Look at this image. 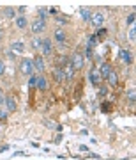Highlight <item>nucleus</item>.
<instances>
[{"label":"nucleus","mask_w":136,"mask_h":160,"mask_svg":"<svg viewBox=\"0 0 136 160\" xmlns=\"http://www.w3.org/2000/svg\"><path fill=\"white\" fill-rule=\"evenodd\" d=\"M6 119H7V112H4L0 109V121H6Z\"/></svg>","instance_id":"nucleus-30"},{"label":"nucleus","mask_w":136,"mask_h":160,"mask_svg":"<svg viewBox=\"0 0 136 160\" xmlns=\"http://www.w3.org/2000/svg\"><path fill=\"white\" fill-rule=\"evenodd\" d=\"M85 55H87V57H90V55H92V48H87V46H85Z\"/></svg>","instance_id":"nucleus-31"},{"label":"nucleus","mask_w":136,"mask_h":160,"mask_svg":"<svg viewBox=\"0 0 136 160\" xmlns=\"http://www.w3.org/2000/svg\"><path fill=\"white\" fill-rule=\"evenodd\" d=\"M134 20H136V14H134V12H131L125 22H127V25H131V27H133V25H134Z\"/></svg>","instance_id":"nucleus-27"},{"label":"nucleus","mask_w":136,"mask_h":160,"mask_svg":"<svg viewBox=\"0 0 136 160\" xmlns=\"http://www.w3.org/2000/svg\"><path fill=\"white\" fill-rule=\"evenodd\" d=\"M4 73H6V61H4V59H0V77H2Z\"/></svg>","instance_id":"nucleus-28"},{"label":"nucleus","mask_w":136,"mask_h":160,"mask_svg":"<svg viewBox=\"0 0 136 160\" xmlns=\"http://www.w3.org/2000/svg\"><path fill=\"white\" fill-rule=\"evenodd\" d=\"M53 78H55V82L57 84H64L66 82V75H64V68H55L53 69Z\"/></svg>","instance_id":"nucleus-11"},{"label":"nucleus","mask_w":136,"mask_h":160,"mask_svg":"<svg viewBox=\"0 0 136 160\" xmlns=\"http://www.w3.org/2000/svg\"><path fill=\"white\" fill-rule=\"evenodd\" d=\"M134 32H136V29H134V27H131L129 34H127V38H129V41L133 43V45H134V41H136V34H134Z\"/></svg>","instance_id":"nucleus-26"},{"label":"nucleus","mask_w":136,"mask_h":160,"mask_svg":"<svg viewBox=\"0 0 136 160\" xmlns=\"http://www.w3.org/2000/svg\"><path fill=\"white\" fill-rule=\"evenodd\" d=\"M90 82L96 87H99V84H101V77H99V73H97V71H92V73H90Z\"/></svg>","instance_id":"nucleus-18"},{"label":"nucleus","mask_w":136,"mask_h":160,"mask_svg":"<svg viewBox=\"0 0 136 160\" xmlns=\"http://www.w3.org/2000/svg\"><path fill=\"white\" fill-rule=\"evenodd\" d=\"M111 71H113L111 64H110V62H102L101 66H99V71H97V73H99V77H101V78H106Z\"/></svg>","instance_id":"nucleus-9"},{"label":"nucleus","mask_w":136,"mask_h":160,"mask_svg":"<svg viewBox=\"0 0 136 160\" xmlns=\"http://www.w3.org/2000/svg\"><path fill=\"white\" fill-rule=\"evenodd\" d=\"M39 50H41V55L43 57H50L51 53H53V41L50 39V38H44V39H41V46H39Z\"/></svg>","instance_id":"nucleus-3"},{"label":"nucleus","mask_w":136,"mask_h":160,"mask_svg":"<svg viewBox=\"0 0 136 160\" xmlns=\"http://www.w3.org/2000/svg\"><path fill=\"white\" fill-rule=\"evenodd\" d=\"M35 84H37V75L32 73V75L29 77V86L32 87V89H35Z\"/></svg>","instance_id":"nucleus-25"},{"label":"nucleus","mask_w":136,"mask_h":160,"mask_svg":"<svg viewBox=\"0 0 136 160\" xmlns=\"http://www.w3.org/2000/svg\"><path fill=\"white\" fill-rule=\"evenodd\" d=\"M30 46H32L34 50H39V46H41V39H39V38H32V39H30Z\"/></svg>","instance_id":"nucleus-24"},{"label":"nucleus","mask_w":136,"mask_h":160,"mask_svg":"<svg viewBox=\"0 0 136 160\" xmlns=\"http://www.w3.org/2000/svg\"><path fill=\"white\" fill-rule=\"evenodd\" d=\"M119 59H120L124 64H133V62H134V55H133L129 50H125V48H120Z\"/></svg>","instance_id":"nucleus-8"},{"label":"nucleus","mask_w":136,"mask_h":160,"mask_svg":"<svg viewBox=\"0 0 136 160\" xmlns=\"http://www.w3.org/2000/svg\"><path fill=\"white\" fill-rule=\"evenodd\" d=\"M32 61H34V69H35V71H37L39 75L44 73V71H46V59L43 57L41 53H37Z\"/></svg>","instance_id":"nucleus-4"},{"label":"nucleus","mask_w":136,"mask_h":160,"mask_svg":"<svg viewBox=\"0 0 136 160\" xmlns=\"http://www.w3.org/2000/svg\"><path fill=\"white\" fill-rule=\"evenodd\" d=\"M55 22H57V23H62V25H66V23H67V20H66L64 16H57V18H55Z\"/></svg>","instance_id":"nucleus-29"},{"label":"nucleus","mask_w":136,"mask_h":160,"mask_svg":"<svg viewBox=\"0 0 136 160\" xmlns=\"http://www.w3.org/2000/svg\"><path fill=\"white\" fill-rule=\"evenodd\" d=\"M14 23H16L18 29H27V25H29V20H27V16L20 14V16L14 18Z\"/></svg>","instance_id":"nucleus-13"},{"label":"nucleus","mask_w":136,"mask_h":160,"mask_svg":"<svg viewBox=\"0 0 136 160\" xmlns=\"http://www.w3.org/2000/svg\"><path fill=\"white\" fill-rule=\"evenodd\" d=\"M106 80H108V84H110L111 87H117L119 86V73H117V71H111V73L106 77Z\"/></svg>","instance_id":"nucleus-14"},{"label":"nucleus","mask_w":136,"mask_h":160,"mask_svg":"<svg viewBox=\"0 0 136 160\" xmlns=\"http://www.w3.org/2000/svg\"><path fill=\"white\" fill-rule=\"evenodd\" d=\"M69 64L73 66V69L74 71H79V69H83L85 68V57L81 55V53H73L71 57H69Z\"/></svg>","instance_id":"nucleus-1"},{"label":"nucleus","mask_w":136,"mask_h":160,"mask_svg":"<svg viewBox=\"0 0 136 160\" xmlns=\"http://www.w3.org/2000/svg\"><path fill=\"white\" fill-rule=\"evenodd\" d=\"M35 89H39L41 92H44L46 89H48V80H46L44 75L37 73V84H35Z\"/></svg>","instance_id":"nucleus-10"},{"label":"nucleus","mask_w":136,"mask_h":160,"mask_svg":"<svg viewBox=\"0 0 136 160\" xmlns=\"http://www.w3.org/2000/svg\"><path fill=\"white\" fill-rule=\"evenodd\" d=\"M79 14H81V20H85V22H90V16H92V12L87 9V7H81L79 9Z\"/></svg>","instance_id":"nucleus-19"},{"label":"nucleus","mask_w":136,"mask_h":160,"mask_svg":"<svg viewBox=\"0 0 136 160\" xmlns=\"http://www.w3.org/2000/svg\"><path fill=\"white\" fill-rule=\"evenodd\" d=\"M94 36H96L97 41H104V39H106V36H108V30L104 29V27H101V29H97V32Z\"/></svg>","instance_id":"nucleus-17"},{"label":"nucleus","mask_w":136,"mask_h":160,"mask_svg":"<svg viewBox=\"0 0 136 160\" xmlns=\"http://www.w3.org/2000/svg\"><path fill=\"white\" fill-rule=\"evenodd\" d=\"M104 22H106V16H104V12H101V11L94 12V14L90 16V23L96 27V29H101L102 25H104Z\"/></svg>","instance_id":"nucleus-5"},{"label":"nucleus","mask_w":136,"mask_h":160,"mask_svg":"<svg viewBox=\"0 0 136 160\" xmlns=\"http://www.w3.org/2000/svg\"><path fill=\"white\" fill-rule=\"evenodd\" d=\"M46 16H48V9H46V7H41L39 11H37V18L46 22Z\"/></svg>","instance_id":"nucleus-23"},{"label":"nucleus","mask_w":136,"mask_h":160,"mask_svg":"<svg viewBox=\"0 0 136 160\" xmlns=\"http://www.w3.org/2000/svg\"><path fill=\"white\" fill-rule=\"evenodd\" d=\"M127 98H129V103H131V105H134V103H136V94H134V87H129V89H127Z\"/></svg>","instance_id":"nucleus-21"},{"label":"nucleus","mask_w":136,"mask_h":160,"mask_svg":"<svg viewBox=\"0 0 136 160\" xmlns=\"http://www.w3.org/2000/svg\"><path fill=\"white\" fill-rule=\"evenodd\" d=\"M96 45H97L96 36H94V34H90V36H88V39H87V48H94Z\"/></svg>","instance_id":"nucleus-22"},{"label":"nucleus","mask_w":136,"mask_h":160,"mask_svg":"<svg viewBox=\"0 0 136 160\" xmlns=\"http://www.w3.org/2000/svg\"><path fill=\"white\" fill-rule=\"evenodd\" d=\"M44 30H46V22L44 20H39V18H35L34 22H32V34L39 36V34H43Z\"/></svg>","instance_id":"nucleus-7"},{"label":"nucleus","mask_w":136,"mask_h":160,"mask_svg":"<svg viewBox=\"0 0 136 160\" xmlns=\"http://www.w3.org/2000/svg\"><path fill=\"white\" fill-rule=\"evenodd\" d=\"M11 50L14 52V53H23V52H25V46H23L21 41H12L11 43Z\"/></svg>","instance_id":"nucleus-15"},{"label":"nucleus","mask_w":136,"mask_h":160,"mask_svg":"<svg viewBox=\"0 0 136 160\" xmlns=\"http://www.w3.org/2000/svg\"><path fill=\"white\" fill-rule=\"evenodd\" d=\"M4 100H6V98L2 96V92H0V107H2V105H4Z\"/></svg>","instance_id":"nucleus-32"},{"label":"nucleus","mask_w":136,"mask_h":160,"mask_svg":"<svg viewBox=\"0 0 136 160\" xmlns=\"http://www.w3.org/2000/svg\"><path fill=\"white\" fill-rule=\"evenodd\" d=\"M4 16H6L7 20H12V18H16V11H14L12 7H6V9H4Z\"/></svg>","instance_id":"nucleus-20"},{"label":"nucleus","mask_w":136,"mask_h":160,"mask_svg":"<svg viewBox=\"0 0 136 160\" xmlns=\"http://www.w3.org/2000/svg\"><path fill=\"white\" fill-rule=\"evenodd\" d=\"M64 75H66V80H69V82L74 78V69L69 62H67V66H66V69H64Z\"/></svg>","instance_id":"nucleus-16"},{"label":"nucleus","mask_w":136,"mask_h":160,"mask_svg":"<svg viewBox=\"0 0 136 160\" xmlns=\"http://www.w3.org/2000/svg\"><path fill=\"white\" fill-rule=\"evenodd\" d=\"M4 105H6V109L9 110V112H14V110L18 109V105H16V100L12 96H7L6 100H4Z\"/></svg>","instance_id":"nucleus-12"},{"label":"nucleus","mask_w":136,"mask_h":160,"mask_svg":"<svg viewBox=\"0 0 136 160\" xmlns=\"http://www.w3.org/2000/svg\"><path fill=\"white\" fill-rule=\"evenodd\" d=\"M20 73L23 77H30V75L34 73V61L29 57L21 59V62H20Z\"/></svg>","instance_id":"nucleus-2"},{"label":"nucleus","mask_w":136,"mask_h":160,"mask_svg":"<svg viewBox=\"0 0 136 160\" xmlns=\"http://www.w3.org/2000/svg\"><path fill=\"white\" fill-rule=\"evenodd\" d=\"M53 39H55V43L57 45H66V41H67V34H66V30L60 29V27H57V29L53 30Z\"/></svg>","instance_id":"nucleus-6"}]
</instances>
